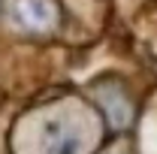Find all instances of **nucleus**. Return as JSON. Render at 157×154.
I'll use <instances>...</instances> for the list:
<instances>
[{
    "instance_id": "nucleus-1",
    "label": "nucleus",
    "mask_w": 157,
    "mask_h": 154,
    "mask_svg": "<svg viewBox=\"0 0 157 154\" xmlns=\"http://www.w3.org/2000/svg\"><path fill=\"white\" fill-rule=\"evenodd\" d=\"M15 18L24 27H48L55 18V9L48 0H15Z\"/></svg>"
}]
</instances>
